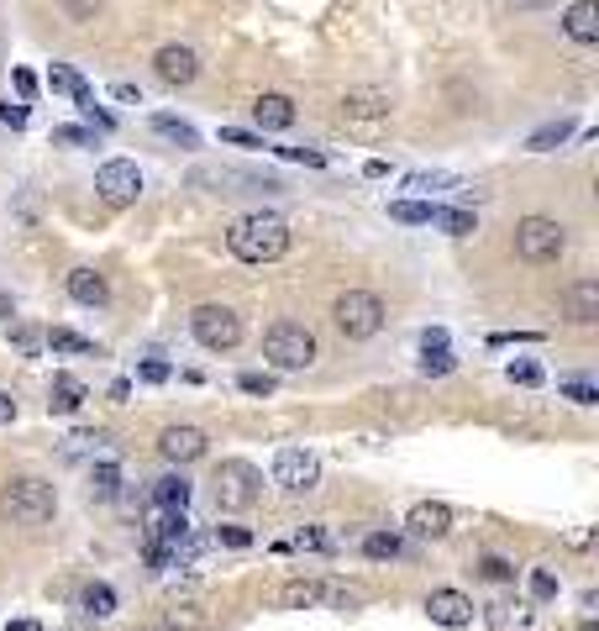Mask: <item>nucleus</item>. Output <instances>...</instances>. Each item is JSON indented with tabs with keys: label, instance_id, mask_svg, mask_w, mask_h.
Returning a JSON list of instances; mask_svg holds the SVG:
<instances>
[{
	"label": "nucleus",
	"instance_id": "9b49d317",
	"mask_svg": "<svg viewBox=\"0 0 599 631\" xmlns=\"http://www.w3.org/2000/svg\"><path fill=\"white\" fill-rule=\"evenodd\" d=\"M95 195L106 200V206H132L142 195V169L132 158H111V164L95 169Z\"/></svg>",
	"mask_w": 599,
	"mask_h": 631
},
{
	"label": "nucleus",
	"instance_id": "9d476101",
	"mask_svg": "<svg viewBox=\"0 0 599 631\" xmlns=\"http://www.w3.org/2000/svg\"><path fill=\"white\" fill-rule=\"evenodd\" d=\"M268 474H274V484L284 495H305V490H316V479H321V458L311 447H279Z\"/></svg>",
	"mask_w": 599,
	"mask_h": 631
},
{
	"label": "nucleus",
	"instance_id": "1a4fd4ad",
	"mask_svg": "<svg viewBox=\"0 0 599 631\" xmlns=\"http://www.w3.org/2000/svg\"><path fill=\"white\" fill-rule=\"evenodd\" d=\"M190 185H216V195H284V185L274 174H258V169H195Z\"/></svg>",
	"mask_w": 599,
	"mask_h": 631
},
{
	"label": "nucleus",
	"instance_id": "7c9ffc66",
	"mask_svg": "<svg viewBox=\"0 0 599 631\" xmlns=\"http://www.w3.org/2000/svg\"><path fill=\"white\" fill-rule=\"evenodd\" d=\"M573 137V121H547V127H536L531 137H526V148L531 153H552L557 142H568Z\"/></svg>",
	"mask_w": 599,
	"mask_h": 631
},
{
	"label": "nucleus",
	"instance_id": "aec40b11",
	"mask_svg": "<svg viewBox=\"0 0 599 631\" xmlns=\"http://www.w3.org/2000/svg\"><path fill=\"white\" fill-rule=\"evenodd\" d=\"M69 295L79 300V305H90V311H100V305L111 300V284H106V274H95V269H69Z\"/></svg>",
	"mask_w": 599,
	"mask_h": 631
},
{
	"label": "nucleus",
	"instance_id": "f3484780",
	"mask_svg": "<svg viewBox=\"0 0 599 631\" xmlns=\"http://www.w3.org/2000/svg\"><path fill=\"white\" fill-rule=\"evenodd\" d=\"M389 111H395V100H389L384 90H347L342 95V116L347 121H384Z\"/></svg>",
	"mask_w": 599,
	"mask_h": 631
},
{
	"label": "nucleus",
	"instance_id": "72a5a7b5",
	"mask_svg": "<svg viewBox=\"0 0 599 631\" xmlns=\"http://www.w3.org/2000/svg\"><path fill=\"white\" fill-rule=\"evenodd\" d=\"M48 348H53V353H95V342L79 337V332H69V327H53V332H48Z\"/></svg>",
	"mask_w": 599,
	"mask_h": 631
},
{
	"label": "nucleus",
	"instance_id": "a878e982",
	"mask_svg": "<svg viewBox=\"0 0 599 631\" xmlns=\"http://www.w3.org/2000/svg\"><path fill=\"white\" fill-rule=\"evenodd\" d=\"M431 227H442L447 237H468L479 221H473V211H463V206H437L431 211Z\"/></svg>",
	"mask_w": 599,
	"mask_h": 631
},
{
	"label": "nucleus",
	"instance_id": "20e7f679",
	"mask_svg": "<svg viewBox=\"0 0 599 631\" xmlns=\"http://www.w3.org/2000/svg\"><path fill=\"white\" fill-rule=\"evenodd\" d=\"M263 358L274 363V369H284V374L311 369V363H316L311 327H300V321H274V327L263 332Z\"/></svg>",
	"mask_w": 599,
	"mask_h": 631
},
{
	"label": "nucleus",
	"instance_id": "a211bd4d",
	"mask_svg": "<svg viewBox=\"0 0 599 631\" xmlns=\"http://www.w3.org/2000/svg\"><path fill=\"white\" fill-rule=\"evenodd\" d=\"M563 305H568V321H578V327H594V321H599V279H573L568 295H563Z\"/></svg>",
	"mask_w": 599,
	"mask_h": 631
},
{
	"label": "nucleus",
	"instance_id": "603ef678",
	"mask_svg": "<svg viewBox=\"0 0 599 631\" xmlns=\"http://www.w3.org/2000/svg\"><path fill=\"white\" fill-rule=\"evenodd\" d=\"M111 95H116V100H127V106H142V90L127 85V79H121V85H111Z\"/></svg>",
	"mask_w": 599,
	"mask_h": 631
},
{
	"label": "nucleus",
	"instance_id": "8fccbe9b",
	"mask_svg": "<svg viewBox=\"0 0 599 631\" xmlns=\"http://www.w3.org/2000/svg\"><path fill=\"white\" fill-rule=\"evenodd\" d=\"M221 142H232V148H263V137H253V132H237V127H226V132H221Z\"/></svg>",
	"mask_w": 599,
	"mask_h": 631
},
{
	"label": "nucleus",
	"instance_id": "ea45409f",
	"mask_svg": "<svg viewBox=\"0 0 599 631\" xmlns=\"http://www.w3.org/2000/svg\"><path fill=\"white\" fill-rule=\"evenodd\" d=\"M237 390H242V395H274V390H279V379H274V374H242V379H237Z\"/></svg>",
	"mask_w": 599,
	"mask_h": 631
},
{
	"label": "nucleus",
	"instance_id": "2f4dec72",
	"mask_svg": "<svg viewBox=\"0 0 599 631\" xmlns=\"http://www.w3.org/2000/svg\"><path fill=\"white\" fill-rule=\"evenodd\" d=\"M431 200H395V206H389V216L395 221H405V227H431Z\"/></svg>",
	"mask_w": 599,
	"mask_h": 631
},
{
	"label": "nucleus",
	"instance_id": "4468645a",
	"mask_svg": "<svg viewBox=\"0 0 599 631\" xmlns=\"http://www.w3.org/2000/svg\"><path fill=\"white\" fill-rule=\"evenodd\" d=\"M426 616L437 621V626H447V631H463L473 621V600L463 595V589H431V595H426Z\"/></svg>",
	"mask_w": 599,
	"mask_h": 631
},
{
	"label": "nucleus",
	"instance_id": "4c0bfd02",
	"mask_svg": "<svg viewBox=\"0 0 599 631\" xmlns=\"http://www.w3.org/2000/svg\"><path fill=\"white\" fill-rule=\"evenodd\" d=\"M557 390H563L573 405H599V390H594V384L589 379H563V384H557Z\"/></svg>",
	"mask_w": 599,
	"mask_h": 631
},
{
	"label": "nucleus",
	"instance_id": "7ed1b4c3",
	"mask_svg": "<svg viewBox=\"0 0 599 631\" xmlns=\"http://www.w3.org/2000/svg\"><path fill=\"white\" fill-rule=\"evenodd\" d=\"M384 300L374 295V290H347V295H337V305H332V321H337V332L347 337V342H368V337H379L384 332Z\"/></svg>",
	"mask_w": 599,
	"mask_h": 631
},
{
	"label": "nucleus",
	"instance_id": "bb28decb",
	"mask_svg": "<svg viewBox=\"0 0 599 631\" xmlns=\"http://www.w3.org/2000/svg\"><path fill=\"white\" fill-rule=\"evenodd\" d=\"M79 610H85V616H95V621L116 616V589H111V584H90L85 595H79Z\"/></svg>",
	"mask_w": 599,
	"mask_h": 631
},
{
	"label": "nucleus",
	"instance_id": "a19ab883",
	"mask_svg": "<svg viewBox=\"0 0 599 631\" xmlns=\"http://www.w3.org/2000/svg\"><path fill=\"white\" fill-rule=\"evenodd\" d=\"M295 547H305V553H326V547H332V537H326L321 526H300V532H295Z\"/></svg>",
	"mask_w": 599,
	"mask_h": 631
},
{
	"label": "nucleus",
	"instance_id": "864d4df0",
	"mask_svg": "<svg viewBox=\"0 0 599 631\" xmlns=\"http://www.w3.org/2000/svg\"><path fill=\"white\" fill-rule=\"evenodd\" d=\"M11 79H16V90H22V95H37V74H27V69H11Z\"/></svg>",
	"mask_w": 599,
	"mask_h": 631
},
{
	"label": "nucleus",
	"instance_id": "f704fd0d",
	"mask_svg": "<svg viewBox=\"0 0 599 631\" xmlns=\"http://www.w3.org/2000/svg\"><path fill=\"white\" fill-rule=\"evenodd\" d=\"M479 574H484L489 584H510V579H515V563L500 558V553H489V558H479Z\"/></svg>",
	"mask_w": 599,
	"mask_h": 631
},
{
	"label": "nucleus",
	"instance_id": "6e6552de",
	"mask_svg": "<svg viewBox=\"0 0 599 631\" xmlns=\"http://www.w3.org/2000/svg\"><path fill=\"white\" fill-rule=\"evenodd\" d=\"M190 332H195L200 348L232 353L237 342H242V316L232 311V305H195V311H190Z\"/></svg>",
	"mask_w": 599,
	"mask_h": 631
},
{
	"label": "nucleus",
	"instance_id": "0eeeda50",
	"mask_svg": "<svg viewBox=\"0 0 599 631\" xmlns=\"http://www.w3.org/2000/svg\"><path fill=\"white\" fill-rule=\"evenodd\" d=\"M279 605L284 610H316V605H332V610H358L363 595L358 589H347L337 579H295L279 589Z\"/></svg>",
	"mask_w": 599,
	"mask_h": 631
},
{
	"label": "nucleus",
	"instance_id": "ddd939ff",
	"mask_svg": "<svg viewBox=\"0 0 599 631\" xmlns=\"http://www.w3.org/2000/svg\"><path fill=\"white\" fill-rule=\"evenodd\" d=\"M158 453L169 458V463H200L205 453H211V437L200 432V426H163V437H158Z\"/></svg>",
	"mask_w": 599,
	"mask_h": 631
},
{
	"label": "nucleus",
	"instance_id": "412c9836",
	"mask_svg": "<svg viewBox=\"0 0 599 631\" xmlns=\"http://www.w3.org/2000/svg\"><path fill=\"white\" fill-rule=\"evenodd\" d=\"M563 32L573 37V43H599V6L594 0H573V6L563 11Z\"/></svg>",
	"mask_w": 599,
	"mask_h": 631
},
{
	"label": "nucleus",
	"instance_id": "f03ea898",
	"mask_svg": "<svg viewBox=\"0 0 599 631\" xmlns=\"http://www.w3.org/2000/svg\"><path fill=\"white\" fill-rule=\"evenodd\" d=\"M58 516V490L48 479H6V490H0V521L11 526H48Z\"/></svg>",
	"mask_w": 599,
	"mask_h": 631
},
{
	"label": "nucleus",
	"instance_id": "dca6fc26",
	"mask_svg": "<svg viewBox=\"0 0 599 631\" xmlns=\"http://www.w3.org/2000/svg\"><path fill=\"white\" fill-rule=\"evenodd\" d=\"M416 369L426 374V379H442V374H452L458 369V358H452V348H447V332H421V363Z\"/></svg>",
	"mask_w": 599,
	"mask_h": 631
},
{
	"label": "nucleus",
	"instance_id": "c756f323",
	"mask_svg": "<svg viewBox=\"0 0 599 631\" xmlns=\"http://www.w3.org/2000/svg\"><path fill=\"white\" fill-rule=\"evenodd\" d=\"M153 132L179 142V148H200V132L190 127V121H179V116H153Z\"/></svg>",
	"mask_w": 599,
	"mask_h": 631
},
{
	"label": "nucleus",
	"instance_id": "37998d69",
	"mask_svg": "<svg viewBox=\"0 0 599 631\" xmlns=\"http://www.w3.org/2000/svg\"><path fill=\"white\" fill-rule=\"evenodd\" d=\"M100 442H106V432H69L64 453H69V458H79V453H90V447H100Z\"/></svg>",
	"mask_w": 599,
	"mask_h": 631
},
{
	"label": "nucleus",
	"instance_id": "f8f14e48",
	"mask_svg": "<svg viewBox=\"0 0 599 631\" xmlns=\"http://www.w3.org/2000/svg\"><path fill=\"white\" fill-rule=\"evenodd\" d=\"M153 69H158V79L169 90H184V85H195L200 79V58H195V48H184V43H163L153 53Z\"/></svg>",
	"mask_w": 599,
	"mask_h": 631
},
{
	"label": "nucleus",
	"instance_id": "de8ad7c7",
	"mask_svg": "<svg viewBox=\"0 0 599 631\" xmlns=\"http://www.w3.org/2000/svg\"><path fill=\"white\" fill-rule=\"evenodd\" d=\"M510 342H542V332H494L489 348H510Z\"/></svg>",
	"mask_w": 599,
	"mask_h": 631
},
{
	"label": "nucleus",
	"instance_id": "4be33fe9",
	"mask_svg": "<svg viewBox=\"0 0 599 631\" xmlns=\"http://www.w3.org/2000/svg\"><path fill=\"white\" fill-rule=\"evenodd\" d=\"M90 400V390H85V379H74V374H58L53 379V395H48V411L53 416H74L79 405Z\"/></svg>",
	"mask_w": 599,
	"mask_h": 631
},
{
	"label": "nucleus",
	"instance_id": "393cba45",
	"mask_svg": "<svg viewBox=\"0 0 599 631\" xmlns=\"http://www.w3.org/2000/svg\"><path fill=\"white\" fill-rule=\"evenodd\" d=\"M48 90H58V95H74V106H95L90 85H85V79H79L74 69H64V64H53V69H48Z\"/></svg>",
	"mask_w": 599,
	"mask_h": 631
},
{
	"label": "nucleus",
	"instance_id": "4d7b16f0",
	"mask_svg": "<svg viewBox=\"0 0 599 631\" xmlns=\"http://www.w3.org/2000/svg\"><path fill=\"white\" fill-rule=\"evenodd\" d=\"M6 631H43V626H37V621H11Z\"/></svg>",
	"mask_w": 599,
	"mask_h": 631
},
{
	"label": "nucleus",
	"instance_id": "5701e85b",
	"mask_svg": "<svg viewBox=\"0 0 599 631\" xmlns=\"http://www.w3.org/2000/svg\"><path fill=\"white\" fill-rule=\"evenodd\" d=\"M484 621H489V631H526L531 626V605H521V600H494V605H484Z\"/></svg>",
	"mask_w": 599,
	"mask_h": 631
},
{
	"label": "nucleus",
	"instance_id": "e433bc0d",
	"mask_svg": "<svg viewBox=\"0 0 599 631\" xmlns=\"http://www.w3.org/2000/svg\"><path fill=\"white\" fill-rule=\"evenodd\" d=\"M510 384H526V390H536V384H542L547 374H542V363H531V358H521V363H510Z\"/></svg>",
	"mask_w": 599,
	"mask_h": 631
},
{
	"label": "nucleus",
	"instance_id": "49530a36",
	"mask_svg": "<svg viewBox=\"0 0 599 631\" xmlns=\"http://www.w3.org/2000/svg\"><path fill=\"white\" fill-rule=\"evenodd\" d=\"M11 342H16L22 353H37V348H43V337H37L32 327H11Z\"/></svg>",
	"mask_w": 599,
	"mask_h": 631
},
{
	"label": "nucleus",
	"instance_id": "6ab92c4d",
	"mask_svg": "<svg viewBox=\"0 0 599 631\" xmlns=\"http://www.w3.org/2000/svg\"><path fill=\"white\" fill-rule=\"evenodd\" d=\"M253 121H258L263 132H284V127H295V100L268 90V95L253 100Z\"/></svg>",
	"mask_w": 599,
	"mask_h": 631
},
{
	"label": "nucleus",
	"instance_id": "bf43d9fd",
	"mask_svg": "<svg viewBox=\"0 0 599 631\" xmlns=\"http://www.w3.org/2000/svg\"><path fill=\"white\" fill-rule=\"evenodd\" d=\"M510 6H542V0H510Z\"/></svg>",
	"mask_w": 599,
	"mask_h": 631
},
{
	"label": "nucleus",
	"instance_id": "c9c22d12",
	"mask_svg": "<svg viewBox=\"0 0 599 631\" xmlns=\"http://www.w3.org/2000/svg\"><path fill=\"white\" fill-rule=\"evenodd\" d=\"M100 6H106V0H58V11H64L69 22H95Z\"/></svg>",
	"mask_w": 599,
	"mask_h": 631
},
{
	"label": "nucleus",
	"instance_id": "6e6d98bb",
	"mask_svg": "<svg viewBox=\"0 0 599 631\" xmlns=\"http://www.w3.org/2000/svg\"><path fill=\"white\" fill-rule=\"evenodd\" d=\"M363 174H368V179H384V174H389V164H384V158H368Z\"/></svg>",
	"mask_w": 599,
	"mask_h": 631
},
{
	"label": "nucleus",
	"instance_id": "c85d7f7f",
	"mask_svg": "<svg viewBox=\"0 0 599 631\" xmlns=\"http://www.w3.org/2000/svg\"><path fill=\"white\" fill-rule=\"evenodd\" d=\"M90 495L95 500H116L121 495V463H95L90 468Z\"/></svg>",
	"mask_w": 599,
	"mask_h": 631
},
{
	"label": "nucleus",
	"instance_id": "473e14b6",
	"mask_svg": "<svg viewBox=\"0 0 599 631\" xmlns=\"http://www.w3.org/2000/svg\"><path fill=\"white\" fill-rule=\"evenodd\" d=\"M363 558H374V563L400 558V537H395V532H368V537H363Z\"/></svg>",
	"mask_w": 599,
	"mask_h": 631
},
{
	"label": "nucleus",
	"instance_id": "2eb2a0df",
	"mask_svg": "<svg viewBox=\"0 0 599 631\" xmlns=\"http://www.w3.org/2000/svg\"><path fill=\"white\" fill-rule=\"evenodd\" d=\"M405 526H410L416 537H426V542H442V537L452 532V505H447V500H421V505H410Z\"/></svg>",
	"mask_w": 599,
	"mask_h": 631
},
{
	"label": "nucleus",
	"instance_id": "b1692460",
	"mask_svg": "<svg viewBox=\"0 0 599 631\" xmlns=\"http://www.w3.org/2000/svg\"><path fill=\"white\" fill-rule=\"evenodd\" d=\"M190 505V479L184 474H163L153 484V511H184Z\"/></svg>",
	"mask_w": 599,
	"mask_h": 631
},
{
	"label": "nucleus",
	"instance_id": "13d9d810",
	"mask_svg": "<svg viewBox=\"0 0 599 631\" xmlns=\"http://www.w3.org/2000/svg\"><path fill=\"white\" fill-rule=\"evenodd\" d=\"M0 316H16V300L11 295H0Z\"/></svg>",
	"mask_w": 599,
	"mask_h": 631
},
{
	"label": "nucleus",
	"instance_id": "5fc2aeb1",
	"mask_svg": "<svg viewBox=\"0 0 599 631\" xmlns=\"http://www.w3.org/2000/svg\"><path fill=\"white\" fill-rule=\"evenodd\" d=\"M11 421H16V400L0 390V426H11Z\"/></svg>",
	"mask_w": 599,
	"mask_h": 631
},
{
	"label": "nucleus",
	"instance_id": "052dcab7",
	"mask_svg": "<svg viewBox=\"0 0 599 631\" xmlns=\"http://www.w3.org/2000/svg\"><path fill=\"white\" fill-rule=\"evenodd\" d=\"M578 631H599V626H594V621H584V626H578Z\"/></svg>",
	"mask_w": 599,
	"mask_h": 631
},
{
	"label": "nucleus",
	"instance_id": "58836bf2",
	"mask_svg": "<svg viewBox=\"0 0 599 631\" xmlns=\"http://www.w3.org/2000/svg\"><path fill=\"white\" fill-rule=\"evenodd\" d=\"M531 600H557V574L552 568H531Z\"/></svg>",
	"mask_w": 599,
	"mask_h": 631
},
{
	"label": "nucleus",
	"instance_id": "cd10ccee",
	"mask_svg": "<svg viewBox=\"0 0 599 631\" xmlns=\"http://www.w3.org/2000/svg\"><path fill=\"white\" fill-rule=\"evenodd\" d=\"M405 190H416V195L458 190V174H447V169H416V174H405Z\"/></svg>",
	"mask_w": 599,
	"mask_h": 631
},
{
	"label": "nucleus",
	"instance_id": "09e8293b",
	"mask_svg": "<svg viewBox=\"0 0 599 631\" xmlns=\"http://www.w3.org/2000/svg\"><path fill=\"white\" fill-rule=\"evenodd\" d=\"M216 542H226V547H253V532H242V526H221Z\"/></svg>",
	"mask_w": 599,
	"mask_h": 631
},
{
	"label": "nucleus",
	"instance_id": "423d86ee",
	"mask_svg": "<svg viewBox=\"0 0 599 631\" xmlns=\"http://www.w3.org/2000/svg\"><path fill=\"white\" fill-rule=\"evenodd\" d=\"M563 248H568V227L552 216H526L515 227V258L521 263H552L563 258Z\"/></svg>",
	"mask_w": 599,
	"mask_h": 631
},
{
	"label": "nucleus",
	"instance_id": "f257e3e1",
	"mask_svg": "<svg viewBox=\"0 0 599 631\" xmlns=\"http://www.w3.org/2000/svg\"><path fill=\"white\" fill-rule=\"evenodd\" d=\"M226 248L242 263H274V258L289 253V221L274 216V211H247L242 221H232Z\"/></svg>",
	"mask_w": 599,
	"mask_h": 631
},
{
	"label": "nucleus",
	"instance_id": "c03bdc74",
	"mask_svg": "<svg viewBox=\"0 0 599 631\" xmlns=\"http://www.w3.org/2000/svg\"><path fill=\"white\" fill-rule=\"evenodd\" d=\"M274 153L289 158V164H316V169L326 164V153H316V148H274Z\"/></svg>",
	"mask_w": 599,
	"mask_h": 631
},
{
	"label": "nucleus",
	"instance_id": "3c124183",
	"mask_svg": "<svg viewBox=\"0 0 599 631\" xmlns=\"http://www.w3.org/2000/svg\"><path fill=\"white\" fill-rule=\"evenodd\" d=\"M0 121H6V127H27V106H11L6 100V106H0Z\"/></svg>",
	"mask_w": 599,
	"mask_h": 631
},
{
	"label": "nucleus",
	"instance_id": "79ce46f5",
	"mask_svg": "<svg viewBox=\"0 0 599 631\" xmlns=\"http://www.w3.org/2000/svg\"><path fill=\"white\" fill-rule=\"evenodd\" d=\"M53 142H64V148H95V132L90 127H58Z\"/></svg>",
	"mask_w": 599,
	"mask_h": 631
},
{
	"label": "nucleus",
	"instance_id": "a18cd8bd",
	"mask_svg": "<svg viewBox=\"0 0 599 631\" xmlns=\"http://www.w3.org/2000/svg\"><path fill=\"white\" fill-rule=\"evenodd\" d=\"M169 374H174V369H169V363H163V358H148V363H142V369H137V379H148V384H163Z\"/></svg>",
	"mask_w": 599,
	"mask_h": 631
},
{
	"label": "nucleus",
	"instance_id": "39448f33",
	"mask_svg": "<svg viewBox=\"0 0 599 631\" xmlns=\"http://www.w3.org/2000/svg\"><path fill=\"white\" fill-rule=\"evenodd\" d=\"M211 484H216V511H253L263 500V474L247 458H226Z\"/></svg>",
	"mask_w": 599,
	"mask_h": 631
}]
</instances>
